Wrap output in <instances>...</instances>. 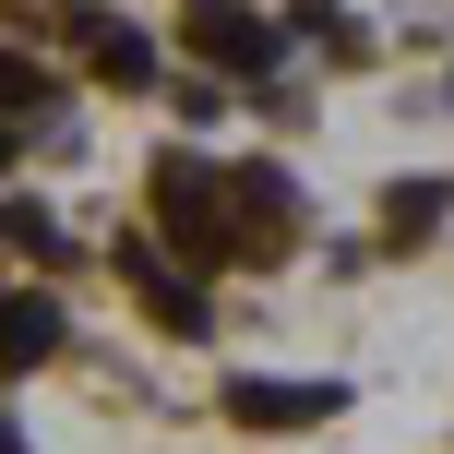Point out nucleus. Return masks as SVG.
Segmentation results:
<instances>
[{"instance_id":"obj_1","label":"nucleus","mask_w":454,"mask_h":454,"mask_svg":"<svg viewBox=\"0 0 454 454\" xmlns=\"http://www.w3.org/2000/svg\"><path fill=\"white\" fill-rule=\"evenodd\" d=\"M192 48H204L215 72H275V24L251 12V0H192Z\"/></svg>"},{"instance_id":"obj_2","label":"nucleus","mask_w":454,"mask_h":454,"mask_svg":"<svg viewBox=\"0 0 454 454\" xmlns=\"http://www.w3.org/2000/svg\"><path fill=\"white\" fill-rule=\"evenodd\" d=\"M215 168H192V156H156V215H168V239H192V251H204V239H227V204H215Z\"/></svg>"},{"instance_id":"obj_3","label":"nucleus","mask_w":454,"mask_h":454,"mask_svg":"<svg viewBox=\"0 0 454 454\" xmlns=\"http://www.w3.org/2000/svg\"><path fill=\"white\" fill-rule=\"evenodd\" d=\"M335 407H347V383H227V419L239 431H311Z\"/></svg>"},{"instance_id":"obj_4","label":"nucleus","mask_w":454,"mask_h":454,"mask_svg":"<svg viewBox=\"0 0 454 454\" xmlns=\"http://www.w3.org/2000/svg\"><path fill=\"white\" fill-rule=\"evenodd\" d=\"M227 192H239V239H299V180H287V168H239V180H227Z\"/></svg>"},{"instance_id":"obj_5","label":"nucleus","mask_w":454,"mask_h":454,"mask_svg":"<svg viewBox=\"0 0 454 454\" xmlns=\"http://www.w3.org/2000/svg\"><path fill=\"white\" fill-rule=\"evenodd\" d=\"M48 347H60V299H36V287H0V371H36Z\"/></svg>"},{"instance_id":"obj_6","label":"nucleus","mask_w":454,"mask_h":454,"mask_svg":"<svg viewBox=\"0 0 454 454\" xmlns=\"http://www.w3.org/2000/svg\"><path fill=\"white\" fill-rule=\"evenodd\" d=\"M120 263H132V287H144V311H156L168 335H204V323H215V311H204V287H192V275H168L156 251H120Z\"/></svg>"},{"instance_id":"obj_7","label":"nucleus","mask_w":454,"mask_h":454,"mask_svg":"<svg viewBox=\"0 0 454 454\" xmlns=\"http://www.w3.org/2000/svg\"><path fill=\"white\" fill-rule=\"evenodd\" d=\"M72 24H84V48H96V72H108V84H156V48H144L132 24H108V12H84V0H72Z\"/></svg>"},{"instance_id":"obj_8","label":"nucleus","mask_w":454,"mask_h":454,"mask_svg":"<svg viewBox=\"0 0 454 454\" xmlns=\"http://www.w3.org/2000/svg\"><path fill=\"white\" fill-rule=\"evenodd\" d=\"M36 96H48V72H36V60H12V48H0V120H24V108H36Z\"/></svg>"},{"instance_id":"obj_9","label":"nucleus","mask_w":454,"mask_h":454,"mask_svg":"<svg viewBox=\"0 0 454 454\" xmlns=\"http://www.w3.org/2000/svg\"><path fill=\"white\" fill-rule=\"evenodd\" d=\"M0 156H12V120H0Z\"/></svg>"},{"instance_id":"obj_10","label":"nucleus","mask_w":454,"mask_h":454,"mask_svg":"<svg viewBox=\"0 0 454 454\" xmlns=\"http://www.w3.org/2000/svg\"><path fill=\"white\" fill-rule=\"evenodd\" d=\"M0 454H24V442H12V431H0Z\"/></svg>"}]
</instances>
